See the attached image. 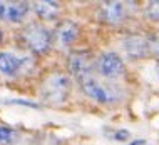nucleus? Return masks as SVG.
<instances>
[{
  "mask_svg": "<svg viewBox=\"0 0 159 145\" xmlns=\"http://www.w3.org/2000/svg\"><path fill=\"white\" fill-rule=\"evenodd\" d=\"M122 47L131 58H144L146 55H149L148 40H146V37L137 35V33H131V35L124 37Z\"/></svg>",
  "mask_w": 159,
  "mask_h": 145,
  "instance_id": "9d476101",
  "label": "nucleus"
},
{
  "mask_svg": "<svg viewBox=\"0 0 159 145\" xmlns=\"http://www.w3.org/2000/svg\"><path fill=\"white\" fill-rule=\"evenodd\" d=\"M30 5L27 2H0V20L20 23L27 19Z\"/></svg>",
  "mask_w": 159,
  "mask_h": 145,
  "instance_id": "0eeeda50",
  "label": "nucleus"
},
{
  "mask_svg": "<svg viewBox=\"0 0 159 145\" xmlns=\"http://www.w3.org/2000/svg\"><path fill=\"white\" fill-rule=\"evenodd\" d=\"M17 139H19V134L15 130L0 125V145H12L17 142Z\"/></svg>",
  "mask_w": 159,
  "mask_h": 145,
  "instance_id": "f8f14e48",
  "label": "nucleus"
},
{
  "mask_svg": "<svg viewBox=\"0 0 159 145\" xmlns=\"http://www.w3.org/2000/svg\"><path fill=\"white\" fill-rule=\"evenodd\" d=\"M55 40L59 42L62 47H69L72 45L79 37V25L72 20H61L55 25V30L52 35Z\"/></svg>",
  "mask_w": 159,
  "mask_h": 145,
  "instance_id": "1a4fd4ad",
  "label": "nucleus"
},
{
  "mask_svg": "<svg viewBox=\"0 0 159 145\" xmlns=\"http://www.w3.org/2000/svg\"><path fill=\"white\" fill-rule=\"evenodd\" d=\"M146 17L149 20H152V22H159V0L151 2L146 7Z\"/></svg>",
  "mask_w": 159,
  "mask_h": 145,
  "instance_id": "4468645a",
  "label": "nucleus"
},
{
  "mask_svg": "<svg viewBox=\"0 0 159 145\" xmlns=\"http://www.w3.org/2000/svg\"><path fill=\"white\" fill-rule=\"evenodd\" d=\"M22 42L32 53L42 55V53H47L50 50L54 37H52V33H50L49 28L34 23V25H29V27L24 28Z\"/></svg>",
  "mask_w": 159,
  "mask_h": 145,
  "instance_id": "f257e3e1",
  "label": "nucleus"
},
{
  "mask_svg": "<svg viewBox=\"0 0 159 145\" xmlns=\"http://www.w3.org/2000/svg\"><path fill=\"white\" fill-rule=\"evenodd\" d=\"M146 40H148V52L159 57V32L151 33Z\"/></svg>",
  "mask_w": 159,
  "mask_h": 145,
  "instance_id": "ddd939ff",
  "label": "nucleus"
},
{
  "mask_svg": "<svg viewBox=\"0 0 159 145\" xmlns=\"http://www.w3.org/2000/svg\"><path fill=\"white\" fill-rule=\"evenodd\" d=\"M126 5L119 0H114V2H104L97 10V17L101 22L109 23V25H117L121 23L124 19H126Z\"/></svg>",
  "mask_w": 159,
  "mask_h": 145,
  "instance_id": "6e6552de",
  "label": "nucleus"
},
{
  "mask_svg": "<svg viewBox=\"0 0 159 145\" xmlns=\"http://www.w3.org/2000/svg\"><path fill=\"white\" fill-rule=\"evenodd\" d=\"M0 42H2V30H0Z\"/></svg>",
  "mask_w": 159,
  "mask_h": 145,
  "instance_id": "f3484780",
  "label": "nucleus"
},
{
  "mask_svg": "<svg viewBox=\"0 0 159 145\" xmlns=\"http://www.w3.org/2000/svg\"><path fill=\"white\" fill-rule=\"evenodd\" d=\"M157 74H159V67H157Z\"/></svg>",
  "mask_w": 159,
  "mask_h": 145,
  "instance_id": "a211bd4d",
  "label": "nucleus"
},
{
  "mask_svg": "<svg viewBox=\"0 0 159 145\" xmlns=\"http://www.w3.org/2000/svg\"><path fill=\"white\" fill-rule=\"evenodd\" d=\"M80 88H82V92L87 97H91L92 100L99 102V104H114L119 99V93L116 92V88L97 82L92 77L84 80V82H80Z\"/></svg>",
  "mask_w": 159,
  "mask_h": 145,
  "instance_id": "39448f33",
  "label": "nucleus"
},
{
  "mask_svg": "<svg viewBox=\"0 0 159 145\" xmlns=\"http://www.w3.org/2000/svg\"><path fill=\"white\" fill-rule=\"evenodd\" d=\"M129 145H148V143H146V140H134V142H131Z\"/></svg>",
  "mask_w": 159,
  "mask_h": 145,
  "instance_id": "dca6fc26",
  "label": "nucleus"
},
{
  "mask_svg": "<svg viewBox=\"0 0 159 145\" xmlns=\"http://www.w3.org/2000/svg\"><path fill=\"white\" fill-rule=\"evenodd\" d=\"M35 62L30 55H14L10 52H0V72L5 75L29 74Z\"/></svg>",
  "mask_w": 159,
  "mask_h": 145,
  "instance_id": "20e7f679",
  "label": "nucleus"
},
{
  "mask_svg": "<svg viewBox=\"0 0 159 145\" xmlns=\"http://www.w3.org/2000/svg\"><path fill=\"white\" fill-rule=\"evenodd\" d=\"M129 135H131V134H129L127 130H119L117 134L114 135V139H116V140H127Z\"/></svg>",
  "mask_w": 159,
  "mask_h": 145,
  "instance_id": "2eb2a0df",
  "label": "nucleus"
},
{
  "mask_svg": "<svg viewBox=\"0 0 159 145\" xmlns=\"http://www.w3.org/2000/svg\"><path fill=\"white\" fill-rule=\"evenodd\" d=\"M34 12L40 17L42 20H54L55 17L59 15V10H61V3L59 2H50V0H45V2H35L32 5Z\"/></svg>",
  "mask_w": 159,
  "mask_h": 145,
  "instance_id": "9b49d317",
  "label": "nucleus"
},
{
  "mask_svg": "<svg viewBox=\"0 0 159 145\" xmlns=\"http://www.w3.org/2000/svg\"><path fill=\"white\" fill-rule=\"evenodd\" d=\"M94 65H96V62H94L91 52H87V50H75L67 58L69 72L77 82H84V80L91 79Z\"/></svg>",
  "mask_w": 159,
  "mask_h": 145,
  "instance_id": "7ed1b4c3",
  "label": "nucleus"
},
{
  "mask_svg": "<svg viewBox=\"0 0 159 145\" xmlns=\"http://www.w3.org/2000/svg\"><path fill=\"white\" fill-rule=\"evenodd\" d=\"M70 77L64 75V74H52L45 79L44 85H42V95L49 104H62L66 102L70 92Z\"/></svg>",
  "mask_w": 159,
  "mask_h": 145,
  "instance_id": "f03ea898",
  "label": "nucleus"
},
{
  "mask_svg": "<svg viewBox=\"0 0 159 145\" xmlns=\"http://www.w3.org/2000/svg\"><path fill=\"white\" fill-rule=\"evenodd\" d=\"M96 70L106 79H117L124 75V62L117 53L106 52L96 60Z\"/></svg>",
  "mask_w": 159,
  "mask_h": 145,
  "instance_id": "423d86ee",
  "label": "nucleus"
}]
</instances>
